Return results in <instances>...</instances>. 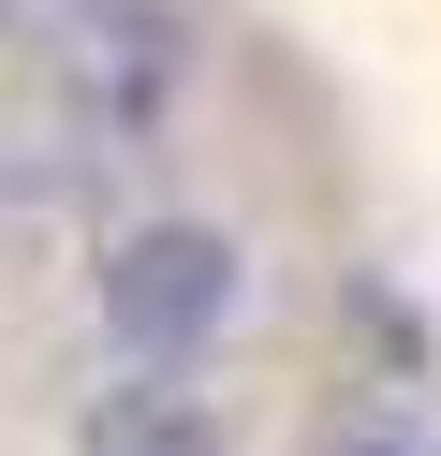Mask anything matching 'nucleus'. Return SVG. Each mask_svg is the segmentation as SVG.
Instances as JSON below:
<instances>
[{
  "instance_id": "f257e3e1",
  "label": "nucleus",
  "mask_w": 441,
  "mask_h": 456,
  "mask_svg": "<svg viewBox=\"0 0 441 456\" xmlns=\"http://www.w3.org/2000/svg\"><path fill=\"white\" fill-rule=\"evenodd\" d=\"M221 309H235V250L206 236V221H147V236H118V265H103V338H118L133 368H192Z\"/></svg>"
}]
</instances>
